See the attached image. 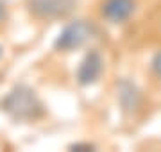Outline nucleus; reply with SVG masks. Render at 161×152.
<instances>
[{"label": "nucleus", "instance_id": "f257e3e1", "mask_svg": "<svg viewBox=\"0 0 161 152\" xmlns=\"http://www.w3.org/2000/svg\"><path fill=\"white\" fill-rule=\"evenodd\" d=\"M2 109L14 120H34L41 115V102L27 86H16L2 100Z\"/></svg>", "mask_w": 161, "mask_h": 152}, {"label": "nucleus", "instance_id": "f03ea898", "mask_svg": "<svg viewBox=\"0 0 161 152\" xmlns=\"http://www.w3.org/2000/svg\"><path fill=\"white\" fill-rule=\"evenodd\" d=\"M93 36V25L86 20H75L64 27L59 36L56 38L54 47L61 52H70L75 48H80Z\"/></svg>", "mask_w": 161, "mask_h": 152}, {"label": "nucleus", "instance_id": "7ed1b4c3", "mask_svg": "<svg viewBox=\"0 0 161 152\" xmlns=\"http://www.w3.org/2000/svg\"><path fill=\"white\" fill-rule=\"evenodd\" d=\"M29 11L41 20H56L72 13L75 0H27Z\"/></svg>", "mask_w": 161, "mask_h": 152}, {"label": "nucleus", "instance_id": "20e7f679", "mask_svg": "<svg viewBox=\"0 0 161 152\" xmlns=\"http://www.w3.org/2000/svg\"><path fill=\"white\" fill-rule=\"evenodd\" d=\"M102 64H104V61L98 52L86 54V57L80 61V66L77 70V81L80 84H84V86L86 84H93L100 77V73H102Z\"/></svg>", "mask_w": 161, "mask_h": 152}, {"label": "nucleus", "instance_id": "39448f33", "mask_svg": "<svg viewBox=\"0 0 161 152\" xmlns=\"http://www.w3.org/2000/svg\"><path fill=\"white\" fill-rule=\"evenodd\" d=\"M134 13V0H104L102 14L111 24H122Z\"/></svg>", "mask_w": 161, "mask_h": 152}, {"label": "nucleus", "instance_id": "423d86ee", "mask_svg": "<svg viewBox=\"0 0 161 152\" xmlns=\"http://www.w3.org/2000/svg\"><path fill=\"white\" fill-rule=\"evenodd\" d=\"M152 70L158 77H161V50L152 57Z\"/></svg>", "mask_w": 161, "mask_h": 152}, {"label": "nucleus", "instance_id": "0eeeda50", "mask_svg": "<svg viewBox=\"0 0 161 152\" xmlns=\"http://www.w3.org/2000/svg\"><path fill=\"white\" fill-rule=\"evenodd\" d=\"M4 16H6V11H4V7H2V4H0V20H2Z\"/></svg>", "mask_w": 161, "mask_h": 152}]
</instances>
